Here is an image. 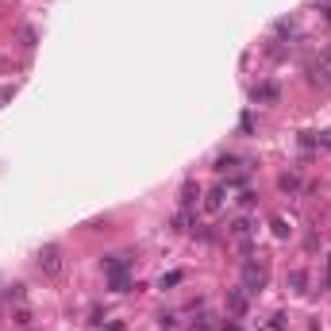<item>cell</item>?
Returning <instances> with one entry per match:
<instances>
[{"instance_id":"1","label":"cell","mask_w":331,"mask_h":331,"mask_svg":"<svg viewBox=\"0 0 331 331\" xmlns=\"http://www.w3.org/2000/svg\"><path fill=\"white\" fill-rule=\"evenodd\" d=\"M39 266H43L46 273H62V254H58V246H46V251L39 254Z\"/></svg>"},{"instance_id":"2","label":"cell","mask_w":331,"mask_h":331,"mask_svg":"<svg viewBox=\"0 0 331 331\" xmlns=\"http://www.w3.org/2000/svg\"><path fill=\"white\" fill-rule=\"evenodd\" d=\"M262 281H266V273H262V270H254V266H246V293H258V289H262Z\"/></svg>"},{"instance_id":"3","label":"cell","mask_w":331,"mask_h":331,"mask_svg":"<svg viewBox=\"0 0 331 331\" xmlns=\"http://www.w3.org/2000/svg\"><path fill=\"white\" fill-rule=\"evenodd\" d=\"M254 100H278V89L273 85H258L254 89Z\"/></svg>"},{"instance_id":"4","label":"cell","mask_w":331,"mask_h":331,"mask_svg":"<svg viewBox=\"0 0 331 331\" xmlns=\"http://www.w3.org/2000/svg\"><path fill=\"white\" fill-rule=\"evenodd\" d=\"M231 235H235V239H246V235H251V219H235V224H231Z\"/></svg>"},{"instance_id":"5","label":"cell","mask_w":331,"mask_h":331,"mask_svg":"<svg viewBox=\"0 0 331 331\" xmlns=\"http://www.w3.org/2000/svg\"><path fill=\"white\" fill-rule=\"evenodd\" d=\"M227 305H231V312H243L246 300H243V293H231V296H227Z\"/></svg>"},{"instance_id":"6","label":"cell","mask_w":331,"mask_h":331,"mask_svg":"<svg viewBox=\"0 0 331 331\" xmlns=\"http://www.w3.org/2000/svg\"><path fill=\"white\" fill-rule=\"evenodd\" d=\"M323 70H327V73H331V50H327V58H323Z\"/></svg>"},{"instance_id":"7","label":"cell","mask_w":331,"mask_h":331,"mask_svg":"<svg viewBox=\"0 0 331 331\" xmlns=\"http://www.w3.org/2000/svg\"><path fill=\"white\" fill-rule=\"evenodd\" d=\"M224 331H239V327H235V323H227V327H224Z\"/></svg>"},{"instance_id":"8","label":"cell","mask_w":331,"mask_h":331,"mask_svg":"<svg viewBox=\"0 0 331 331\" xmlns=\"http://www.w3.org/2000/svg\"><path fill=\"white\" fill-rule=\"evenodd\" d=\"M4 96H8V89H0V100H4Z\"/></svg>"}]
</instances>
